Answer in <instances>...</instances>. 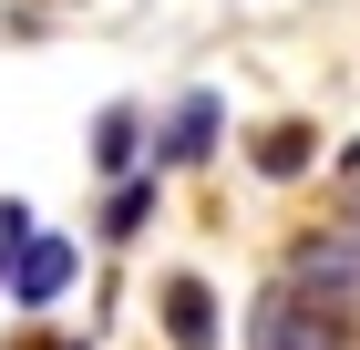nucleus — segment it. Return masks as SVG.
Returning a JSON list of instances; mask_svg holds the SVG:
<instances>
[{"mask_svg":"<svg viewBox=\"0 0 360 350\" xmlns=\"http://www.w3.org/2000/svg\"><path fill=\"white\" fill-rule=\"evenodd\" d=\"M62 350H93V340H62Z\"/></svg>","mask_w":360,"mask_h":350,"instance_id":"ddd939ff","label":"nucleus"},{"mask_svg":"<svg viewBox=\"0 0 360 350\" xmlns=\"http://www.w3.org/2000/svg\"><path fill=\"white\" fill-rule=\"evenodd\" d=\"M155 206H165V175H155V165H134V175H113V186H103L93 237H103V247H134L144 227H155Z\"/></svg>","mask_w":360,"mask_h":350,"instance_id":"0eeeda50","label":"nucleus"},{"mask_svg":"<svg viewBox=\"0 0 360 350\" xmlns=\"http://www.w3.org/2000/svg\"><path fill=\"white\" fill-rule=\"evenodd\" d=\"M248 175H257V186H309V175H319V124H309V113L257 124V135H248Z\"/></svg>","mask_w":360,"mask_h":350,"instance_id":"423d86ee","label":"nucleus"},{"mask_svg":"<svg viewBox=\"0 0 360 350\" xmlns=\"http://www.w3.org/2000/svg\"><path fill=\"white\" fill-rule=\"evenodd\" d=\"M31 247V206L21 196H0V289H11V258Z\"/></svg>","mask_w":360,"mask_h":350,"instance_id":"1a4fd4ad","label":"nucleus"},{"mask_svg":"<svg viewBox=\"0 0 360 350\" xmlns=\"http://www.w3.org/2000/svg\"><path fill=\"white\" fill-rule=\"evenodd\" d=\"M72 289H83V237H62V227H31V247L11 258V289H0V299L41 320V309H62Z\"/></svg>","mask_w":360,"mask_h":350,"instance_id":"39448f33","label":"nucleus"},{"mask_svg":"<svg viewBox=\"0 0 360 350\" xmlns=\"http://www.w3.org/2000/svg\"><path fill=\"white\" fill-rule=\"evenodd\" d=\"M155 330H165V350H226V299L206 268H165L155 278Z\"/></svg>","mask_w":360,"mask_h":350,"instance_id":"20e7f679","label":"nucleus"},{"mask_svg":"<svg viewBox=\"0 0 360 350\" xmlns=\"http://www.w3.org/2000/svg\"><path fill=\"white\" fill-rule=\"evenodd\" d=\"M268 289H299V299H319V309H360V237L350 227H299V237L278 247V278Z\"/></svg>","mask_w":360,"mask_h":350,"instance_id":"f257e3e1","label":"nucleus"},{"mask_svg":"<svg viewBox=\"0 0 360 350\" xmlns=\"http://www.w3.org/2000/svg\"><path fill=\"white\" fill-rule=\"evenodd\" d=\"M340 186H360V144H340Z\"/></svg>","mask_w":360,"mask_h":350,"instance_id":"9b49d317","label":"nucleus"},{"mask_svg":"<svg viewBox=\"0 0 360 350\" xmlns=\"http://www.w3.org/2000/svg\"><path fill=\"white\" fill-rule=\"evenodd\" d=\"M11 350H62V340H52V330H21V340H11Z\"/></svg>","mask_w":360,"mask_h":350,"instance_id":"f8f14e48","label":"nucleus"},{"mask_svg":"<svg viewBox=\"0 0 360 350\" xmlns=\"http://www.w3.org/2000/svg\"><path fill=\"white\" fill-rule=\"evenodd\" d=\"M144 135H155L144 104H103V113H93V175H103V186L134 175V165H144Z\"/></svg>","mask_w":360,"mask_h":350,"instance_id":"6e6552de","label":"nucleus"},{"mask_svg":"<svg viewBox=\"0 0 360 350\" xmlns=\"http://www.w3.org/2000/svg\"><path fill=\"white\" fill-rule=\"evenodd\" d=\"M330 227H350V237H360V186H330Z\"/></svg>","mask_w":360,"mask_h":350,"instance_id":"9d476101","label":"nucleus"},{"mask_svg":"<svg viewBox=\"0 0 360 350\" xmlns=\"http://www.w3.org/2000/svg\"><path fill=\"white\" fill-rule=\"evenodd\" d=\"M217 155H226V93H217V82H195V93H175V104L155 113L144 165H155V175H206Z\"/></svg>","mask_w":360,"mask_h":350,"instance_id":"f03ea898","label":"nucleus"},{"mask_svg":"<svg viewBox=\"0 0 360 350\" xmlns=\"http://www.w3.org/2000/svg\"><path fill=\"white\" fill-rule=\"evenodd\" d=\"M248 350H360V309H319L299 289L248 299Z\"/></svg>","mask_w":360,"mask_h":350,"instance_id":"7ed1b4c3","label":"nucleus"}]
</instances>
